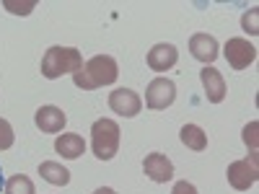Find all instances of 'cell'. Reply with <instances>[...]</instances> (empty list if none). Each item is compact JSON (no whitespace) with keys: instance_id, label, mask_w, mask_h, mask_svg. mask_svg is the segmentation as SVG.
I'll use <instances>...</instances> for the list:
<instances>
[{"instance_id":"obj_1","label":"cell","mask_w":259,"mask_h":194,"mask_svg":"<svg viewBox=\"0 0 259 194\" xmlns=\"http://www.w3.org/2000/svg\"><path fill=\"white\" fill-rule=\"evenodd\" d=\"M119 78L117 60L112 55H96L83 65L78 73H73V83L83 91H94L101 85H112Z\"/></svg>"},{"instance_id":"obj_2","label":"cell","mask_w":259,"mask_h":194,"mask_svg":"<svg viewBox=\"0 0 259 194\" xmlns=\"http://www.w3.org/2000/svg\"><path fill=\"white\" fill-rule=\"evenodd\" d=\"M83 68V55L75 47H50L41 57V75L47 80H57L68 73H78Z\"/></svg>"},{"instance_id":"obj_3","label":"cell","mask_w":259,"mask_h":194,"mask_svg":"<svg viewBox=\"0 0 259 194\" xmlns=\"http://www.w3.org/2000/svg\"><path fill=\"white\" fill-rule=\"evenodd\" d=\"M91 150L99 161H112L119 150V124L114 119H96L91 127Z\"/></svg>"},{"instance_id":"obj_4","label":"cell","mask_w":259,"mask_h":194,"mask_svg":"<svg viewBox=\"0 0 259 194\" xmlns=\"http://www.w3.org/2000/svg\"><path fill=\"white\" fill-rule=\"evenodd\" d=\"M226 176H228V184L236 189V191H246L249 186L256 184L259 179V166H256V153H251L249 158L244 161H233L226 171Z\"/></svg>"},{"instance_id":"obj_5","label":"cell","mask_w":259,"mask_h":194,"mask_svg":"<svg viewBox=\"0 0 259 194\" xmlns=\"http://www.w3.org/2000/svg\"><path fill=\"white\" fill-rule=\"evenodd\" d=\"M177 101V83L168 80V78H156L148 83V91H145V106L148 109H168L171 104Z\"/></svg>"},{"instance_id":"obj_6","label":"cell","mask_w":259,"mask_h":194,"mask_svg":"<svg viewBox=\"0 0 259 194\" xmlns=\"http://www.w3.org/2000/svg\"><path fill=\"white\" fill-rule=\"evenodd\" d=\"M223 57L228 60V65H231L233 70H246L249 65L256 60V47L251 44V41H246V39L233 36V39L226 41Z\"/></svg>"},{"instance_id":"obj_7","label":"cell","mask_w":259,"mask_h":194,"mask_svg":"<svg viewBox=\"0 0 259 194\" xmlns=\"http://www.w3.org/2000/svg\"><path fill=\"white\" fill-rule=\"evenodd\" d=\"M109 109L119 117H138L140 109H143V101L140 96L133 91V88H117L109 93Z\"/></svg>"},{"instance_id":"obj_8","label":"cell","mask_w":259,"mask_h":194,"mask_svg":"<svg viewBox=\"0 0 259 194\" xmlns=\"http://www.w3.org/2000/svg\"><path fill=\"white\" fill-rule=\"evenodd\" d=\"M143 171L150 181L156 184H166L174 179V163H171L163 153H148L143 161Z\"/></svg>"},{"instance_id":"obj_9","label":"cell","mask_w":259,"mask_h":194,"mask_svg":"<svg viewBox=\"0 0 259 194\" xmlns=\"http://www.w3.org/2000/svg\"><path fill=\"white\" fill-rule=\"evenodd\" d=\"M177 62H179V50L174 44H168V41H161V44H156L148 52V68L156 70V73L171 70Z\"/></svg>"},{"instance_id":"obj_10","label":"cell","mask_w":259,"mask_h":194,"mask_svg":"<svg viewBox=\"0 0 259 194\" xmlns=\"http://www.w3.org/2000/svg\"><path fill=\"white\" fill-rule=\"evenodd\" d=\"M221 47H218V41H215V36H210V34H194L192 39H189V55L194 57V60H200V62H205V68L210 62H215L218 60V52Z\"/></svg>"},{"instance_id":"obj_11","label":"cell","mask_w":259,"mask_h":194,"mask_svg":"<svg viewBox=\"0 0 259 194\" xmlns=\"http://www.w3.org/2000/svg\"><path fill=\"white\" fill-rule=\"evenodd\" d=\"M34 122L41 132L55 135V132H62V127L68 124V117H65V112L57 109V106H39L36 114H34Z\"/></svg>"},{"instance_id":"obj_12","label":"cell","mask_w":259,"mask_h":194,"mask_svg":"<svg viewBox=\"0 0 259 194\" xmlns=\"http://www.w3.org/2000/svg\"><path fill=\"white\" fill-rule=\"evenodd\" d=\"M200 80H202V88H205V96L210 104H221L226 99V80L215 68H202Z\"/></svg>"},{"instance_id":"obj_13","label":"cell","mask_w":259,"mask_h":194,"mask_svg":"<svg viewBox=\"0 0 259 194\" xmlns=\"http://www.w3.org/2000/svg\"><path fill=\"white\" fill-rule=\"evenodd\" d=\"M55 150H57L62 158L75 161V158H80V156L85 153V140H83L80 135H73V132L60 135V137L55 140Z\"/></svg>"},{"instance_id":"obj_14","label":"cell","mask_w":259,"mask_h":194,"mask_svg":"<svg viewBox=\"0 0 259 194\" xmlns=\"http://www.w3.org/2000/svg\"><path fill=\"white\" fill-rule=\"evenodd\" d=\"M39 176L45 179L47 184H55V186H65L70 181V171L55 163V161H45V163H39Z\"/></svg>"},{"instance_id":"obj_15","label":"cell","mask_w":259,"mask_h":194,"mask_svg":"<svg viewBox=\"0 0 259 194\" xmlns=\"http://www.w3.org/2000/svg\"><path fill=\"white\" fill-rule=\"evenodd\" d=\"M179 137H182V142L189 150H194V153H200V150L207 148V135L202 132V127H197V124H184L179 129Z\"/></svg>"},{"instance_id":"obj_16","label":"cell","mask_w":259,"mask_h":194,"mask_svg":"<svg viewBox=\"0 0 259 194\" xmlns=\"http://www.w3.org/2000/svg\"><path fill=\"white\" fill-rule=\"evenodd\" d=\"M3 189H6V194H36V191H34V181H31L29 176H24V174L11 176Z\"/></svg>"},{"instance_id":"obj_17","label":"cell","mask_w":259,"mask_h":194,"mask_svg":"<svg viewBox=\"0 0 259 194\" xmlns=\"http://www.w3.org/2000/svg\"><path fill=\"white\" fill-rule=\"evenodd\" d=\"M241 26H244V31L246 34H259V11L256 8H249L244 16H241Z\"/></svg>"},{"instance_id":"obj_18","label":"cell","mask_w":259,"mask_h":194,"mask_svg":"<svg viewBox=\"0 0 259 194\" xmlns=\"http://www.w3.org/2000/svg\"><path fill=\"white\" fill-rule=\"evenodd\" d=\"M13 140H16V132H13L11 122H6L3 117H0V150L13 148Z\"/></svg>"},{"instance_id":"obj_19","label":"cell","mask_w":259,"mask_h":194,"mask_svg":"<svg viewBox=\"0 0 259 194\" xmlns=\"http://www.w3.org/2000/svg\"><path fill=\"white\" fill-rule=\"evenodd\" d=\"M256 137H259V122H249L244 127V142L251 148V153H256V148H259Z\"/></svg>"},{"instance_id":"obj_20","label":"cell","mask_w":259,"mask_h":194,"mask_svg":"<svg viewBox=\"0 0 259 194\" xmlns=\"http://www.w3.org/2000/svg\"><path fill=\"white\" fill-rule=\"evenodd\" d=\"M3 6L11 11V13H21V16H29L31 13V8L36 6L34 0H29V3H13V0H3Z\"/></svg>"},{"instance_id":"obj_21","label":"cell","mask_w":259,"mask_h":194,"mask_svg":"<svg viewBox=\"0 0 259 194\" xmlns=\"http://www.w3.org/2000/svg\"><path fill=\"white\" fill-rule=\"evenodd\" d=\"M171 194H200V191H197V186L189 184V181H177L174 189H171Z\"/></svg>"},{"instance_id":"obj_22","label":"cell","mask_w":259,"mask_h":194,"mask_svg":"<svg viewBox=\"0 0 259 194\" xmlns=\"http://www.w3.org/2000/svg\"><path fill=\"white\" fill-rule=\"evenodd\" d=\"M94 194H117V191H114L112 186H99V189H96Z\"/></svg>"},{"instance_id":"obj_23","label":"cell","mask_w":259,"mask_h":194,"mask_svg":"<svg viewBox=\"0 0 259 194\" xmlns=\"http://www.w3.org/2000/svg\"><path fill=\"white\" fill-rule=\"evenodd\" d=\"M6 186V176H3V168H0V189Z\"/></svg>"}]
</instances>
